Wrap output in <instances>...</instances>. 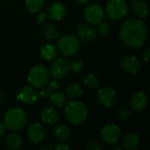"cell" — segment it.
I'll return each mask as SVG.
<instances>
[{
	"label": "cell",
	"instance_id": "cell-1",
	"mask_svg": "<svg viewBox=\"0 0 150 150\" xmlns=\"http://www.w3.org/2000/svg\"><path fill=\"white\" fill-rule=\"evenodd\" d=\"M148 37V28L141 19L126 21L120 29V38L125 45L133 48L142 47Z\"/></svg>",
	"mask_w": 150,
	"mask_h": 150
},
{
	"label": "cell",
	"instance_id": "cell-2",
	"mask_svg": "<svg viewBox=\"0 0 150 150\" xmlns=\"http://www.w3.org/2000/svg\"><path fill=\"white\" fill-rule=\"evenodd\" d=\"M65 105L64 116L69 123L80 125L85 121L88 117V109L83 103L75 100Z\"/></svg>",
	"mask_w": 150,
	"mask_h": 150
},
{
	"label": "cell",
	"instance_id": "cell-3",
	"mask_svg": "<svg viewBox=\"0 0 150 150\" xmlns=\"http://www.w3.org/2000/svg\"><path fill=\"white\" fill-rule=\"evenodd\" d=\"M25 112L18 107L9 109L4 115V125L6 128L11 131H19L26 124Z\"/></svg>",
	"mask_w": 150,
	"mask_h": 150
},
{
	"label": "cell",
	"instance_id": "cell-4",
	"mask_svg": "<svg viewBox=\"0 0 150 150\" xmlns=\"http://www.w3.org/2000/svg\"><path fill=\"white\" fill-rule=\"evenodd\" d=\"M81 47L80 40L77 37L72 34L62 36L57 43L59 52L65 56H71L76 54Z\"/></svg>",
	"mask_w": 150,
	"mask_h": 150
},
{
	"label": "cell",
	"instance_id": "cell-5",
	"mask_svg": "<svg viewBox=\"0 0 150 150\" xmlns=\"http://www.w3.org/2000/svg\"><path fill=\"white\" fill-rule=\"evenodd\" d=\"M27 80L33 87L42 88L49 80V71L44 65L37 64L29 71Z\"/></svg>",
	"mask_w": 150,
	"mask_h": 150
},
{
	"label": "cell",
	"instance_id": "cell-6",
	"mask_svg": "<svg viewBox=\"0 0 150 150\" xmlns=\"http://www.w3.org/2000/svg\"><path fill=\"white\" fill-rule=\"evenodd\" d=\"M128 11V4L126 0H108L106 4V13L112 19L123 18Z\"/></svg>",
	"mask_w": 150,
	"mask_h": 150
},
{
	"label": "cell",
	"instance_id": "cell-7",
	"mask_svg": "<svg viewBox=\"0 0 150 150\" xmlns=\"http://www.w3.org/2000/svg\"><path fill=\"white\" fill-rule=\"evenodd\" d=\"M84 18L89 24L98 25L104 20L105 12L101 5L96 3L90 4L84 10Z\"/></svg>",
	"mask_w": 150,
	"mask_h": 150
},
{
	"label": "cell",
	"instance_id": "cell-8",
	"mask_svg": "<svg viewBox=\"0 0 150 150\" xmlns=\"http://www.w3.org/2000/svg\"><path fill=\"white\" fill-rule=\"evenodd\" d=\"M70 71V63L64 58H57L50 67L49 75L54 79H62L65 77Z\"/></svg>",
	"mask_w": 150,
	"mask_h": 150
},
{
	"label": "cell",
	"instance_id": "cell-9",
	"mask_svg": "<svg viewBox=\"0 0 150 150\" xmlns=\"http://www.w3.org/2000/svg\"><path fill=\"white\" fill-rule=\"evenodd\" d=\"M120 136L121 131L115 124H108L101 130V138L105 143L110 145L117 143L120 139Z\"/></svg>",
	"mask_w": 150,
	"mask_h": 150
},
{
	"label": "cell",
	"instance_id": "cell-10",
	"mask_svg": "<svg viewBox=\"0 0 150 150\" xmlns=\"http://www.w3.org/2000/svg\"><path fill=\"white\" fill-rule=\"evenodd\" d=\"M98 99L101 105L106 107L112 106L117 100V94L110 87H103L98 90Z\"/></svg>",
	"mask_w": 150,
	"mask_h": 150
},
{
	"label": "cell",
	"instance_id": "cell-11",
	"mask_svg": "<svg viewBox=\"0 0 150 150\" xmlns=\"http://www.w3.org/2000/svg\"><path fill=\"white\" fill-rule=\"evenodd\" d=\"M17 98L22 104L32 105L37 101L38 94L33 87L24 86L18 91V92L17 94Z\"/></svg>",
	"mask_w": 150,
	"mask_h": 150
},
{
	"label": "cell",
	"instance_id": "cell-12",
	"mask_svg": "<svg viewBox=\"0 0 150 150\" xmlns=\"http://www.w3.org/2000/svg\"><path fill=\"white\" fill-rule=\"evenodd\" d=\"M46 135L45 129L43 126L40 123H33L30 126L27 131V136L28 139L34 144L40 143Z\"/></svg>",
	"mask_w": 150,
	"mask_h": 150
},
{
	"label": "cell",
	"instance_id": "cell-13",
	"mask_svg": "<svg viewBox=\"0 0 150 150\" xmlns=\"http://www.w3.org/2000/svg\"><path fill=\"white\" fill-rule=\"evenodd\" d=\"M121 68L131 74H137L141 69V62L137 59V57L134 55L125 56L121 61Z\"/></svg>",
	"mask_w": 150,
	"mask_h": 150
},
{
	"label": "cell",
	"instance_id": "cell-14",
	"mask_svg": "<svg viewBox=\"0 0 150 150\" xmlns=\"http://www.w3.org/2000/svg\"><path fill=\"white\" fill-rule=\"evenodd\" d=\"M66 6L60 2L52 4L47 9V17L54 21H58L63 18L66 14Z\"/></svg>",
	"mask_w": 150,
	"mask_h": 150
},
{
	"label": "cell",
	"instance_id": "cell-15",
	"mask_svg": "<svg viewBox=\"0 0 150 150\" xmlns=\"http://www.w3.org/2000/svg\"><path fill=\"white\" fill-rule=\"evenodd\" d=\"M149 103V98L148 96L146 95L145 92L143 91H138L136 93H134L130 100V105L131 107L138 112L143 111Z\"/></svg>",
	"mask_w": 150,
	"mask_h": 150
},
{
	"label": "cell",
	"instance_id": "cell-16",
	"mask_svg": "<svg viewBox=\"0 0 150 150\" xmlns=\"http://www.w3.org/2000/svg\"><path fill=\"white\" fill-rule=\"evenodd\" d=\"M77 34L80 40L83 41H92L96 39V31L88 24H81L77 26Z\"/></svg>",
	"mask_w": 150,
	"mask_h": 150
},
{
	"label": "cell",
	"instance_id": "cell-17",
	"mask_svg": "<svg viewBox=\"0 0 150 150\" xmlns=\"http://www.w3.org/2000/svg\"><path fill=\"white\" fill-rule=\"evenodd\" d=\"M41 120L48 126H53L58 122L57 112L52 107H45L40 112Z\"/></svg>",
	"mask_w": 150,
	"mask_h": 150
},
{
	"label": "cell",
	"instance_id": "cell-18",
	"mask_svg": "<svg viewBox=\"0 0 150 150\" xmlns=\"http://www.w3.org/2000/svg\"><path fill=\"white\" fill-rule=\"evenodd\" d=\"M132 9L141 18H146L149 16L148 4L144 0H134L132 3Z\"/></svg>",
	"mask_w": 150,
	"mask_h": 150
},
{
	"label": "cell",
	"instance_id": "cell-19",
	"mask_svg": "<svg viewBox=\"0 0 150 150\" xmlns=\"http://www.w3.org/2000/svg\"><path fill=\"white\" fill-rule=\"evenodd\" d=\"M54 134L55 139L60 142H67L70 137V131L69 127L64 124H59L55 127L54 130Z\"/></svg>",
	"mask_w": 150,
	"mask_h": 150
},
{
	"label": "cell",
	"instance_id": "cell-20",
	"mask_svg": "<svg viewBox=\"0 0 150 150\" xmlns=\"http://www.w3.org/2000/svg\"><path fill=\"white\" fill-rule=\"evenodd\" d=\"M40 53L45 61H52L57 55V48L52 44H44L41 46Z\"/></svg>",
	"mask_w": 150,
	"mask_h": 150
},
{
	"label": "cell",
	"instance_id": "cell-21",
	"mask_svg": "<svg viewBox=\"0 0 150 150\" xmlns=\"http://www.w3.org/2000/svg\"><path fill=\"white\" fill-rule=\"evenodd\" d=\"M140 142V138L137 134H128L123 139V146L126 149L134 150L135 149Z\"/></svg>",
	"mask_w": 150,
	"mask_h": 150
},
{
	"label": "cell",
	"instance_id": "cell-22",
	"mask_svg": "<svg viewBox=\"0 0 150 150\" xmlns=\"http://www.w3.org/2000/svg\"><path fill=\"white\" fill-rule=\"evenodd\" d=\"M5 144L8 149L17 150L22 145V139L17 134H11L7 136L5 140Z\"/></svg>",
	"mask_w": 150,
	"mask_h": 150
},
{
	"label": "cell",
	"instance_id": "cell-23",
	"mask_svg": "<svg viewBox=\"0 0 150 150\" xmlns=\"http://www.w3.org/2000/svg\"><path fill=\"white\" fill-rule=\"evenodd\" d=\"M83 93V89L82 86L79 83H74L69 84L67 89H66V94L69 98H79Z\"/></svg>",
	"mask_w": 150,
	"mask_h": 150
},
{
	"label": "cell",
	"instance_id": "cell-24",
	"mask_svg": "<svg viewBox=\"0 0 150 150\" xmlns=\"http://www.w3.org/2000/svg\"><path fill=\"white\" fill-rule=\"evenodd\" d=\"M50 102L57 107H63L66 104V97L61 91H55L50 94Z\"/></svg>",
	"mask_w": 150,
	"mask_h": 150
},
{
	"label": "cell",
	"instance_id": "cell-25",
	"mask_svg": "<svg viewBox=\"0 0 150 150\" xmlns=\"http://www.w3.org/2000/svg\"><path fill=\"white\" fill-rule=\"evenodd\" d=\"M43 34L47 40H54L59 37V32L57 28L50 24L45 25V27L43 28Z\"/></svg>",
	"mask_w": 150,
	"mask_h": 150
},
{
	"label": "cell",
	"instance_id": "cell-26",
	"mask_svg": "<svg viewBox=\"0 0 150 150\" xmlns=\"http://www.w3.org/2000/svg\"><path fill=\"white\" fill-rule=\"evenodd\" d=\"M83 83H84V84L87 87H89L90 89H92V90L98 89L99 87V80L93 74H88V75H86L84 76Z\"/></svg>",
	"mask_w": 150,
	"mask_h": 150
},
{
	"label": "cell",
	"instance_id": "cell-27",
	"mask_svg": "<svg viewBox=\"0 0 150 150\" xmlns=\"http://www.w3.org/2000/svg\"><path fill=\"white\" fill-rule=\"evenodd\" d=\"M25 3L28 11L31 12H37L42 8L44 0H25Z\"/></svg>",
	"mask_w": 150,
	"mask_h": 150
},
{
	"label": "cell",
	"instance_id": "cell-28",
	"mask_svg": "<svg viewBox=\"0 0 150 150\" xmlns=\"http://www.w3.org/2000/svg\"><path fill=\"white\" fill-rule=\"evenodd\" d=\"M132 113L131 112L127 109V108H120L117 113H116V118L120 120V121H126L130 117H131Z\"/></svg>",
	"mask_w": 150,
	"mask_h": 150
},
{
	"label": "cell",
	"instance_id": "cell-29",
	"mask_svg": "<svg viewBox=\"0 0 150 150\" xmlns=\"http://www.w3.org/2000/svg\"><path fill=\"white\" fill-rule=\"evenodd\" d=\"M98 25V32L101 35H107L110 32V25L106 22H100Z\"/></svg>",
	"mask_w": 150,
	"mask_h": 150
},
{
	"label": "cell",
	"instance_id": "cell-30",
	"mask_svg": "<svg viewBox=\"0 0 150 150\" xmlns=\"http://www.w3.org/2000/svg\"><path fill=\"white\" fill-rule=\"evenodd\" d=\"M83 69V64L80 61H76L72 64H70V70L75 73H79Z\"/></svg>",
	"mask_w": 150,
	"mask_h": 150
},
{
	"label": "cell",
	"instance_id": "cell-31",
	"mask_svg": "<svg viewBox=\"0 0 150 150\" xmlns=\"http://www.w3.org/2000/svg\"><path fill=\"white\" fill-rule=\"evenodd\" d=\"M102 148H103L102 144H101L100 142H95V141L91 142L86 146V149L88 150H99L102 149Z\"/></svg>",
	"mask_w": 150,
	"mask_h": 150
},
{
	"label": "cell",
	"instance_id": "cell-32",
	"mask_svg": "<svg viewBox=\"0 0 150 150\" xmlns=\"http://www.w3.org/2000/svg\"><path fill=\"white\" fill-rule=\"evenodd\" d=\"M50 94H51V90L48 87H44V88H42L40 90V91L39 93V96H40V98L46 99V98H49Z\"/></svg>",
	"mask_w": 150,
	"mask_h": 150
},
{
	"label": "cell",
	"instance_id": "cell-33",
	"mask_svg": "<svg viewBox=\"0 0 150 150\" xmlns=\"http://www.w3.org/2000/svg\"><path fill=\"white\" fill-rule=\"evenodd\" d=\"M47 87L51 90V91H55L59 88V83L56 81V80H48L47 83Z\"/></svg>",
	"mask_w": 150,
	"mask_h": 150
},
{
	"label": "cell",
	"instance_id": "cell-34",
	"mask_svg": "<svg viewBox=\"0 0 150 150\" xmlns=\"http://www.w3.org/2000/svg\"><path fill=\"white\" fill-rule=\"evenodd\" d=\"M47 19V15L43 12H40L36 17H35V20L37 23L39 24H43Z\"/></svg>",
	"mask_w": 150,
	"mask_h": 150
},
{
	"label": "cell",
	"instance_id": "cell-35",
	"mask_svg": "<svg viewBox=\"0 0 150 150\" xmlns=\"http://www.w3.org/2000/svg\"><path fill=\"white\" fill-rule=\"evenodd\" d=\"M142 58L145 62H150V50L149 49H146L145 52L142 54Z\"/></svg>",
	"mask_w": 150,
	"mask_h": 150
},
{
	"label": "cell",
	"instance_id": "cell-36",
	"mask_svg": "<svg viewBox=\"0 0 150 150\" xmlns=\"http://www.w3.org/2000/svg\"><path fill=\"white\" fill-rule=\"evenodd\" d=\"M56 149L57 150H69V147L66 144H59L57 147H56Z\"/></svg>",
	"mask_w": 150,
	"mask_h": 150
},
{
	"label": "cell",
	"instance_id": "cell-37",
	"mask_svg": "<svg viewBox=\"0 0 150 150\" xmlns=\"http://www.w3.org/2000/svg\"><path fill=\"white\" fill-rule=\"evenodd\" d=\"M6 127H5V125L4 124H3V123H0V136L1 135H3V134H4V133L6 132Z\"/></svg>",
	"mask_w": 150,
	"mask_h": 150
},
{
	"label": "cell",
	"instance_id": "cell-38",
	"mask_svg": "<svg viewBox=\"0 0 150 150\" xmlns=\"http://www.w3.org/2000/svg\"><path fill=\"white\" fill-rule=\"evenodd\" d=\"M5 101V95L2 92H0V104H3Z\"/></svg>",
	"mask_w": 150,
	"mask_h": 150
},
{
	"label": "cell",
	"instance_id": "cell-39",
	"mask_svg": "<svg viewBox=\"0 0 150 150\" xmlns=\"http://www.w3.org/2000/svg\"><path fill=\"white\" fill-rule=\"evenodd\" d=\"M53 149V147L51 146V145H44V146H41L40 147V149Z\"/></svg>",
	"mask_w": 150,
	"mask_h": 150
},
{
	"label": "cell",
	"instance_id": "cell-40",
	"mask_svg": "<svg viewBox=\"0 0 150 150\" xmlns=\"http://www.w3.org/2000/svg\"><path fill=\"white\" fill-rule=\"evenodd\" d=\"M90 0H76L77 3L81 4H87Z\"/></svg>",
	"mask_w": 150,
	"mask_h": 150
},
{
	"label": "cell",
	"instance_id": "cell-41",
	"mask_svg": "<svg viewBox=\"0 0 150 150\" xmlns=\"http://www.w3.org/2000/svg\"><path fill=\"white\" fill-rule=\"evenodd\" d=\"M112 149H118V150H120L121 149H120V148H119V147H114V148H112Z\"/></svg>",
	"mask_w": 150,
	"mask_h": 150
}]
</instances>
